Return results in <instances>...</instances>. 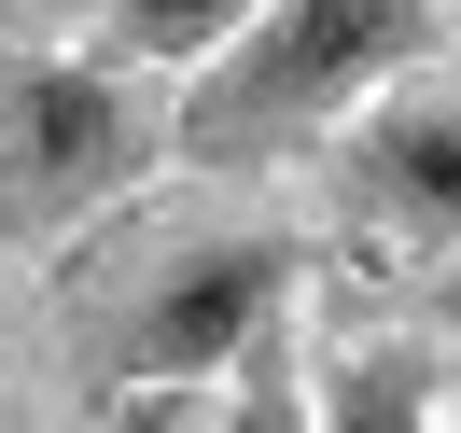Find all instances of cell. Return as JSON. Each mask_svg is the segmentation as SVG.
Segmentation results:
<instances>
[{
  "label": "cell",
  "instance_id": "obj_5",
  "mask_svg": "<svg viewBox=\"0 0 461 433\" xmlns=\"http://www.w3.org/2000/svg\"><path fill=\"white\" fill-rule=\"evenodd\" d=\"M433 377H447V349L420 321H392V336H308V419L321 433H461Z\"/></svg>",
  "mask_w": 461,
  "mask_h": 433
},
{
  "label": "cell",
  "instance_id": "obj_11",
  "mask_svg": "<svg viewBox=\"0 0 461 433\" xmlns=\"http://www.w3.org/2000/svg\"><path fill=\"white\" fill-rule=\"evenodd\" d=\"M0 433H29V405H14V392H0Z\"/></svg>",
  "mask_w": 461,
  "mask_h": 433
},
{
  "label": "cell",
  "instance_id": "obj_9",
  "mask_svg": "<svg viewBox=\"0 0 461 433\" xmlns=\"http://www.w3.org/2000/svg\"><path fill=\"white\" fill-rule=\"evenodd\" d=\"M98 0H0V42H85Z\"/></svg>",
  "mask_w": 461,
  "mask_h": 433
},
{
  "label": "cell",
  "instance_id": "obj_4",
  "mask_svg": "<svg viewBox=\"0 0 461 433\" xmlns=\"http://www.w3.org/2000/svg\"><path fill=\"white\" fill-rule=\"evenodd\" d=\"M321 210H336L349 252L447 266L461 252V85H433V70L377 85L364 113L321 140Z\"/></svg>",
  "mask_w": 461,
  "mask_h": 433
},
{
  "label": "cell",
  "instance_id": "obj_1",
  "mask_svg": "<svg viewBox=\"0 0 461 433\" xmlns=\"http://www.w3.org/2000/svg\"><path fill=\"white\" fill-rule=\"evenodd\" d=\"M308 280V238L280 224H140V196L98 210L57 252V349L70 392H210V377L252 349V321L294 308Z\"/></svg>",
  "mask_w": 461,
  "mask_h": 433
},
{
  "label": "cell",
  "instance_id": "obj_6",
  "mask_svg": "<svg viewBox=\"0 0 461 433\" xmlns=\"http://www.w3.org/2000/svg\"><path fill=\"white\" fill-rule=\"evenodd\" d=\"M252 14H266V0H98L85 42H98V57H126V70H168V85H182V70H196L210 42H238Z\"/></svg>",
  "mask_w": 461,
  "mask_h": 433
},
{
  "label": "cell",
  "instance_id": "obj_7",
  "mask_svg": "<svg viewBox=\"0 0 461 433\" xmlns=\"http://www.w3.org/2000/svg\"><path fill=\"white\" fill-rule=\"evenodd\" d=\"M210 405H224V433H321L308 419V308L252 321V349L210 377Z\"/></svg>",
  "mask_w": 461,
  "mask_h": 433
},
{
  "label": "cell",
  "instance_id": "obj_3",
  "mask_svg": "<svg viewBox=\"0 0 461 433\" xmlns=\"http://www.w3.org/2000/svg\"><path fill=\"white\" fill-rule=\"evenodd\" d=\"M168 182V70L98 42H0V266H57L98 210Z\"/></svg>",
  "mask_w": 461,
  "mask_h": 433
},
{
  "label": "cell",
  "instance_id": "obj_10",
  "mask_svg": "<svg viewBox=\"0 0 461 433\" xmlns=\"http://www.w3.org/2000/svg\"><path fill=\"white\" fill-rule=\"evenodd\" d=\"M420 336H447V364H461V252L420 280Z\"/></svg>",
  "mask_w": 461,
  "mask_h": 433
},
{
  "label": "cell",
  "instance_id": "obj_8",
  "mask_svg": "<svg viewBox=\"0 0 461 433\" xmlns=\"http://www.w3.org/2000/svg\"><path fill=\"white\" fill-rule=\"evenodd\" d=\"M85 433H224V405L210 392H113V405H85Z\"/></svg>",
  "mask_w": 461,
  "mask_h": 433
},
{
  "label": "cell",
  "instance_id": "obj_2",
  "mask_svg": "<svg viewBox=\"0 0 461 433\" xmlns=\"http://www.w3.org/2000/svg\"><path fill=\"white\" fill-rule=\"evenodd\" d=\"M447 0H266L238 42H210L168 85V168L196 182H252V168H308L377 85L433 70Z\"/></svg>",
  "mask_w": 461,
  "mask_h": 433
}]
</instances>
